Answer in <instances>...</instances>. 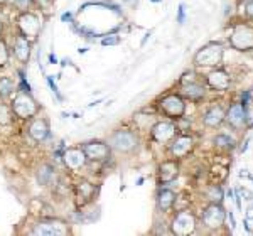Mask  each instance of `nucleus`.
<instances>
[{
  "label": "nucleus",
  "instance_id": "1",
  "mask_svg": "<svg viewBox=\"0 0 253 236\" xmlns=\"http://www.w3.org/2000/svg\"><path fill=\"white\" fill-rule=\"evenodd\" d=\"M12 112H14L15 117L22 118V120H27V118H32L38 115L39 112V105L38 101L31 96L29 91H19L17 95L12 100Z\"/></svg>",
  "mask_w": 253,
  "mask_h": 236
},
{
  "label": "nucleus",
  "instance_id": "2",
  "mask_svg": "<svg viewBox=\"0 0 253 236\" xmlns=\"http://www.w3.org/2000/svg\"><path fill=\"white\" fill-rule=\"evenodd\" d=\"M224 47L219 42H210L194 54V64L205 68H216L223 61Z\"/></svg>",
  "mask_w": 253,
  "mask_h": 236
},
{
  "label": "nucleus",
  "instance_id": "3",
  "mask_svg": "<svg viewBox=\"0 0 253 236\" xmlns=\"http://www.w3.org/2000/svg\"><path fill=\"white\" fill-rule=\"evenodd\" d=\"M138 142H140V138H138L137 133L133 130H126V128L117 130L108 138L110 147L117 150V152H124V154L135 150L138 147Z\"/></svg>",
  "mask_w": 253,
  "mask_h": 236
},
{
  "label": "nucleus",
  "instance_id": "4",
  "mask_svg": "<svg viewBox=\"0 0 253 236\" xmlns=\"http://www.w3.org/2000/svg\"><path fill=\"white\" fill-rule=\"evenodd\" d=\"M159 110L162 115H166L170 120H179L186 113V101L181 95H166L159 100Z\"/></svg>",
  "mask_w": 253,
  "mask_h": 236
},
{
  "label": "nucleus",
  "instance_id": "5",
  "mask_svg": "<svg viewBox=\"0 0 253 236\" xmlns=\"http://www.w3.org/2000/svg\"><path fill=\"white\" fill-rule=\"evenodd\" d=\"M69 233H71V230H69L68 223L58 218L41 219V221L36 223L34 230H32V235H41V236H64Z\"/></svg>",
  "mask_w": 253,
  "mask_h": 236
},
{
  "label": "nucleus",
  "instance_id": "6",
  "mask_svg": "<svg viewBox=\"0 0 253 236\" xmlns=\"http://www.w3.org/2000/svg\"><path fill=\"white\" fill-rule=\"evenodd\" d=\"M17 26L20 29V34L26 36L27 39H36L41 32V19L38 14L29 10H22L17 17Z\"/></svg>",
  "mask_w": 253,
  "mask_h": 236
},
{
  "label": "nucleus",
  "instance_id": "7",
  "mask_svg": "<svg viewBox=\"0 0 253 236\" xmlns=\"http://www.w3.org/2000/svg\"><path fill=\"white\" fill-rule=\"evenodd\" d=\"M226 221V211L221 206V202H211L210 206L205 207L203 211V223L210 230H218Z\"/></svg>",
  "mask_w": 253,
  "mask_h": 236
},
{
  "label": "nucleus",
  "instance_id": "8",
  "mask_svg": "<svg viewBox=\"0 0 253 236\" xmlns=\"http://www.w3.org/2000/svg\"><path fill=\"white\" fill-rule=\"evenodd\" d=\"M172 233L179 236H187L193 235L196 231V218L189 211H179L172 219Z\"/></svg>",
  "mask_w": 253,
  "mask_h": 236
},
{
  "label": "nucleus",
  "instance_id": "9",
  "mask_svg": "<svg viewBox=\"0 0 253 236\" xmlns=\"http://www.w3.org/2000/svg\"><path fill=\"white\" fill-rule=\"evenodd\" d=\"M230 44L236 51H252L253 49V27L238 26L230 38Z\"/></svg>",
  "mask_w": 253,
  "mask_h": 236
},
{
  "label": "nucleus",
  "instance_id": "10",
  "mask_svg": "<svg viewBox=\"0 0 253 236\" xmlns=\"http://www.w3.org/2000/svg\"><path fill=\"white\" fill-rule=\"evenodd\" d=\"M86 154L88 160H95V162H105L108 160L112 156V147L108 145V142H100V140H91L81 147Z\"/></svg>",
  "mask_w": 253,
  "mask_h": 236
},
{
  "label": "nucleus",
  "instance_id": "11",
  "mask_svg": "<svg viewBox=\"0 0 253 236\" xmlns=\"http://www.w3.org/2000/svg\"><path fill=\"white\" fill-rule=\"evenodd\" d=\"M63 162L64 165L73 170V172H78L86 165L88 158H86V154L81 147H71V149H66L63 154Z\"/></svg>",
  "mask_w": 253,
  "mask_h": 236
},
{
  "label": "nucleus",
  "instance_id": "12",
  "mask_svg": "<svg viewBox=\"0 0 253 236\" xmlns=\"http://www.w3.org/2000/svg\"><path fill=\"white\" fill-rule=\"evenodd\" d=\"M175 133H177V127L172 121H157L152 128H150V137L159 144H167L172 142Z\"/></svg>",
  "mask_w": 253,
  "mask_h": 236
},
{
  "label": "nucleus",
  "instance_id": "13",
  "mask_svg": "<svg viewBox=\"0 0 253 236\" xmlns=\"http://www.w3.org/2000/svg\"><path fill=\"white\" fill-rule=\"evenodd\" d=\"M247 117H248V113H247V110L243 108V105L242 103H233L230 108L226 110L224 120H226V123L230 125L231 128L240 130L247 125Z\"/></svg>",
  "mask_w": 253,
  "mask_h": 236
},
{
  "label": "nucleus",
  "instance_id": "14",
  "mask_svg": "<svg viewBox=\"0 0 253 236\" xmlns=\"http://www.w3.org/2000/svg\"><path fill=\"white\" fill-rule=\"evenodd\" d=\"M179 176V164L175 158L172 160H166L162 162L161 165H159L157 169V181L161 186L164 184H170V182H174L175 179Z\"/></svg>",
  "mask_w": 253,
  "mask_h": 236
},
{
  "label": "nucleus",
  "instance_id": "15",
  "mask_svg": "<svg viewBox=\"0 0 253 236\" xmlns=\"http://www.w3.org/2000/svg\"><path fill=\"white\" fill-rule=\"evenodd\" d=\"M31 52H32V42L31 39H27L26 36L19 34L14 39V56L19 63L27 64L31 61Z\"/></svg>",
  "mask_w": 253,
  "mask_h": 236
},
{
  "label": "nucleus",
  "instance_id": "16",
  "mask_svg": "<svg viewBox=\"0 0 253 236\" xmlns=\"http://www.w3.org/2000/svg\"><path fill=\"white\" fill-rule=\"evenodd\" d=\"M194 140L189 135H179L174 137V140L170 142V156L174 158H182L193 150Z\"/></svg>",
  "mask_w": 253,
  "mask_h": 236
},
{
  "label": "nucleus",
  "instance_id": "17",
  "mask_svg": "<svg viewBox=\"0 0 253 236\" xmlns=\"http://www.w3.org/2000/svg\"><path fill=\"white\" fill-rule=\"evenodd\" d=\"M206 81L210 84V88H213L214 91H226L231 84V78L224 69H213L210 75L206 76Z\"/></svg>",
  "mask_w": 253,
  "mask_h": 236
},
{
  "label": "nucleus",
  "instance_id": "18",
  "mask_svg": "<svg viewBox=\"0 0 253 236\" xmlns=\"http://www.w3.org/2000/svg\"><path fill=\"white\" fill-rule=\"evenodd\" d=\"M27 132H29V137L34 142H44L49 137L51 127H49V121L46 118H34V120L31 121Z\"/></svg>",
  "mask_w": 253,
  "mask_h": 236
},
{
  "label": "nucleus",
  "instance_id": "19",
  "mask_svg": "<svg viewBox=\"0 0 253 236\" xmlns=\"http://www.w3.org/2000/svg\"><path fill=\"white\" fill-rule=\"evenodd\" d=\"M224 115H226V112L223 110L221 105H216V107H211L205 113V118H203V121H205L206 127L216 128V127H219V125H221L223 121H224Z\"/></svg>",
  "mask_w": 253,
  "mask_h": 236
},
{
  "label": "nucleus",
  "instance_id": "20",
  "mask_svg": "<svg viewBox=\"0 0 253 236\" xmlns=\"http://www.w3.org/2000/svg\"><path fill=\"white\" fill-rule=\"evenodd\" d=\"M182 96H186L187 100H201L206 93V88L203 86L198 81H189V83H182V89H181Z\"/></svg>",
  "mask_w": 253,
  "mask_h": 236
},
{
  "label": "nucleus",
  "instance_id": "21",
  "mask_svg": "<svg viewBox=\"0 0 253 236\" xmlns=\"http://www.w3.org/2000/svg\"><path fill=\"white\" fill-rule=\"evenodd\" d=\"M76 197H78L81 204H86L95 197V186L88 181H80L78 186H76Z\"/></svg>",
  "mask_w": 253,
  "mask_h": 236
},
{
  "label": "nucleus",
  "instance_id": "22",
  "mask_svg": "<svg viewBox=\"0 0 253 236\" xmlns=\"http://www.w3.org/2000/svg\"><path fill=\"white\" fill-rule=\"evenodd\" d=\"M175 193L170 189H159L157 193V206L161 211H169L175 204Z\"/></svg>",
  "mask_w": 253,
  "mask_h": 236
},
{
  "label": "nucleus",
  "instance_id": "23",
  "mask_svg": "<svg viewBox=\"0 0 253 236\" xmlns=\"http://www.w3.org/2000/svg\"><path fill=\"white\" fill-rule=\"evenodd\" d=\"M56 169L49 164H42L38 169V182L41 186H51L56 182Z\"/></svg>",
  "mask_w": 253,
  "mask_h": 236
},
{
  "label": "nucleus",
  "instance_id": "24",
  "mask_svg": "<svg viewBox=\"0 0 253 236\" xmlns=\"http://www.w3.org/2000/svg\"><path fill=\"white\" fill-rule=\"evenodd\" d=\"M14 89H15V84L10 78H7V76L0 78V98L2 100L9 98L12 93H14Z\"/></svg>",
  "mask_w": 253,
  "mask_h": 236
},
{
  "label": "nucleus",
  "instance_id": "25",
  "mask_svg": "<svg viewBox=\"0 0 253 236\" xmlns=\"http://www.w3.org/2000/svg\"><path fill=\"white\" fill-rule=\"evenodd\" d=\"M235 144H236V142L230 135H226V133H219V135L214 137V145H216V147H219V149L233 150Z\"/></svg>",
  "mask_w": 253,
  "mask_h": 236
},
{
  "label": "nucleus",
  "instance_id": "26",
  "mask_svg": "<svg viewBox=\"0 0 253 236\" xmlns=\"http://www.w3.org/2000/svg\"><path fill=\"white\" fill-rule=\"evenodd\" d=\"M12 120H14V112H12V107L9 105L2 103L0 101V125L2 127H7V125L12 123Z\"/></svg>",
  "mask_w": 253,
  "mask_h": 236
},
{
  "label": "nucleus",
  "instance_id": "27",
  "mask_svg": "<svg viewBox=\"0 0 253 236\" xmlns=\"http://www.w3.org/2000/svg\"><path fill=\"white\" fill-rule=\"evenodd\" d=\"M206 196H208V199H210L211 202H221L223 201V191H221V187H219V186L210 187V189H208V193H206Z\"/></svg>",
  "mask_w": 253,
  "mask_h": 236
},
{
  "label": "nucleus",
  "instance_id": "28",
  "mask_svg": "<svg viewBox=\"0 0 253 236\" xmlns=\"http://www.w3.org/2000/svg\"><path fill=\"white\" fill-rule=\"evenodd\" d=\"M10 59V52H9V46L3 39H0V68L7 66Z\"/></svg>",
  "mask_w": 253,
  "mask_h": 236
},
{
  "label": "nucleus",
  "instance_id": "29",
  "mask_svg": "<svg viewBox=\"0 0 253 236\" xmlns=\"http://www.w3.org/2000/svg\"><path fill=\"white\" fill-rule=\"evenodd\" d=\"M14 3L15 9H19L20 12L22 10H29L32 7H36V0H10Z\"/></svg>",
  "mask_w": 253,
  "mask_h": 236
},
{
  "label": "nucleus",
  "instance_id": "30",
  "mask_svg": "<svg viewBox=\"0 0 253 236\" xmlns=\"http://www.w3.org/2000/svg\"><path fill=\"white\" fill-rule=\"evenodd\" d=\"M245 14L248 19H253V0H245Z\"/></svg>",
  "mask_w": 253,
  "mask_h": 236
},
{
  "label": "nucleus",
  "instance_id": "31",
  "mask_svg": "<svg viewBox=\"0 0 253 236\" xmlns=\"http://www.w3.org/2000/svg\"><path fill=\"white\" fill-rule=\"evenodd\" d=\"M245 228H247L250 233H253V219L252 218H247L245 219Z\"/></svg>",
  "mask_w": 253,
  "mask_h": 236
},
{
  "label": "nucleus",
  "instance_id": "32",
  "mask_svg": "<svg viewBox=\"0 0 253 236\" xmlns=\"http://www.w3.org/2000/svg\"><path fill=\"white\" fill-rule=\"evenodd\" d=\"M115 42H118L117 39H103V40H101V44H103V46H107V44H115Z\"/></svg>",
  "mask_w": 253,
  "mask_h": 236
},
{
  "label": "nucleus",
  "instance_id": "33",
  "mask_svg": "<svg viewBox=\"0 0 253 236\" xmlns=\"http://www.w3.org/2000/svg\"><path fill=\"white\" fill-rule=\"evenodd\" d=\"M10 0H0V7H3V5H7V3H9Z\"/></svg>",
  "mask_w": 253,
  "mask_h": 236
},
{
  "label": "nucleus",
  "instance_id": "34",
  "mask_svg": "<svg viewBox=\"0 0 253 236\" xmlns=\"http://www.w3.org/2000/svg\"><path fill=\"white\" fill-rule=\"evenodd\" d=\"M2 29H3V22H2V17H0V34H2Z\"/></svg>",
  "mask_w": 253,
  "mask_h": 236
}]
</instances>
